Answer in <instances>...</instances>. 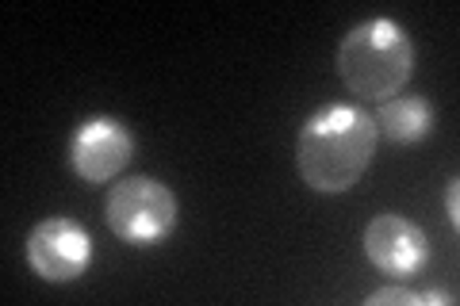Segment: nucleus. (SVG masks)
<instances>
[{
  "label": "nucleus",
  "instance_id": "nucleus-1",
  "mask_svg": "<svg viewBox=\"0 0 460 306\" xmlns=\"http://www.w3.org/2000/svg\"><path fill=\"white\" fill-rule=\"evenodd\" d=\"M376 153V123L349 104L314 111L296 138V169L311 192L338 196L365 177Z\"/></svg>",
  "mask_w": 460,
  "mask_h": 306
},
{
  "label": "nucleus",
  "instance_id": "nucleus-2",
  "mask_svg": "<svg viewBox=\"0 0 460 306\" xmlns=\"http://www.w3.org/2000/svg\"><path fill=\"white\" fill-rule=\"evenodd\" d=\"M338 73L365 100H392L414 73V42L395 20H365L341 39Z\"/></svg>",
  "mask_w": 460,
  "mask_h": 306
},
{
  "label": "nucleus",
  "instance_id": "nucleus-3",
  "mask_svg": "<svg viewBox=\"0 0 460 306\" xmlns=\"http://www.w3.org/2000/svg\"><path fill=\"white\" fill-rule=\"evenodd\" d=\"M104 214L115 238L150 245L177 226V196L154 177H131L108 192Z\"/></svg>",
  "mask_w": 460,
  "mask_h": 306
},
{
  "label": "nucleus",
  "instance_id": "nucleus-4",
  "mask_svg": "<svg viewBox=\"0 0 460 306\" xmlns=\"http://www.w3.org/2000/svg\"><path fill=\"white\" fill-rule=\"evenodd\" d=\"M89 257H93L89 230L69 223V218H47L27 234V265L47 284L77 280L89 268Z\"/></svg>",
  "mask_w": 460,
  "mask_h": 306
},
{
  "label": "nucleus",
  "instance_id": "nucleus-5",
  "mask_svg": "<svg viewBox=\"0 0 460 306\" xmlns=\"http://www.w3.org/2000/svg\"><path fill=\"white\" fill-rule=\"evenodd\" d=\"M135 153V135L119 119H89L69 138V165L84 184H104L119 177Z\"/></svg>",
  "mask_w": 460,
  "mask_h": 306
},
{
  "label": "nucleus",
  "instance_id": "nucleus-6",
  "mask_svg": "<svg viewBox=\"0 0 460 306\" xmlns=\"http://www.w3.org/2000/svg\"><path fill=\"white\" fill-rule=\"evenodd\" d=\"M365 257L384 275H411L429 260L426 230L402 214H376L365 226Z\"/></svg>",
  "mask_w": 460,
  "mask_h": 306
},
{
  "label": "nucleus",
  "instance_id": "nucleus-7",
  "mask_svg": "<svg viewBox=\"0 0 460 306\" xmlns=\"http://www.w3.org/2000/svg\"><path fill=\"white\" fill-rule=\"evenodd\" d=\"M372 123H376V135H384L387 142L407 145V142H419L434 127V111L419 96H392L372 115Z\"/></svg>",
  "mask_w": 460,
  "mask_h": 306
},
{
  "label": "nucleus",
  "instance_id": "nucleus-8",
  "mask_svg": "<svg viewBox=\"0 0 460 306\" xmlns=\"http://www.w3.org/2000/svg\"><path fill=\"white\" fill-rule=\"evenodd\" d=\"M365 302H368V306H392V302H411V306H419L422 295H419V291H402V287H384V291H372Z\"/></svg>",
  "mask_w": 460,
  "mask_h": 306
},
{
  "label": "nucleus",
  "instance_id": "nucleus-9",
  "mask_svg": "<svg viewBox=\"0 0 460 306\" xmlns=\"http://www.w3.org/2000/svg\"><path fill=\"white\" fill-rule=\"evenodd\" d=\"M456 211H460V207H456V180H453V184H449V223H453V226L460 223V214H456Z\"/></svg>",
  "mask_w": 460,
  "mask_h": 306
}]
</instances>
